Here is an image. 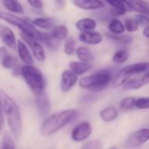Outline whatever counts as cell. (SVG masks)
<instances>
[{"label":"cell","instance_id":"obj_10","mask_svg":"<svg viewBox=\"0 0 149 149\" xmlns=\"http://www.w3.org/2000/svg\"><path fill=\"white\" fill-rule=\"evenodd\" d=\"M73 5L84 11H98L105 7L104 0H72Z\"/></svg>","mask_w":149,"mask_h":149},{"label":"cell","instance_id":"obj_30","mask_svg":"<svg viewBox=\"0 0 149 149\" xmlns=\"http://www.w3.org/2000/svg\"><path fill=\"white\" fill-rule=\"evenodd\" d=\"M135 100L136 98L133 97H124L119 103V108L122 111H128L135 108Z\"/></svg>","mask_w":149,"mask_h":149},{"label":"cell","instance_id":"obj_25","mask_svg":"<svg viewBox=\"0 0 149 149\" xmlns=\"http://www.w3.org/2000/svg\"><path fill=\"white\" fill-rule=\"evenodd\" d=\"M77 41L73 37H68L64 40V46H63V52L66 55L71 56L77 50Z\"/></svg>","mask_w":149,"mask_h":149},{"label":"cell","instance_id":"obj_3","mask_svg":"<svg viewBox=\"0 0 149 149\" xmlns=\"http://www.w3.org/2000/svg\"><path fill=\"white\" fill-rule=\"evenodd\" d=\"M112 79L113 77L110 71L98 70L93 74H89V76H85L80 78L78 85L84 90L98 92L108 87V85L111 84Z\"/></svg>","mask_w":149,"mask_h":149},{"label":"cell","instance_id":"obj_44","mask_svg":"<svg viewBox=\"0 0 149 149\" xmlns=\"http://www.w3.org/2000/svg\"><path fill=\"white\" fill-rule=\"evenodd\" d=\"M142 34L145 38L146 39H149V25L143 27L142 29Z\"/></svg>","mask_w":149,"mask_h":149},{"label":"cell","instance_id":"obj_36","mask_svg":"<svg viewBox=\"0 0 149 149\" xmlns=\"http://www.w3.org/2000/svg\"><path fill=\"white\" fill-rule=\"evenodd\" d=\"M101 146L102 144L99 140H92L84 145L81 149H101Z\"/></svg>","mask_w":149,"mask_h":149},{"label":"cell","instance_id":"obj_39","mask_svg":"<svg viewBox=\"0 0 149 149\" xmlns=\"http://www.w3.org/2000/svg\"><path fill=\"white\" fill-rule=\"evenodd\" d=\"M4 123H5V113H4V111H3L1 101H0V133H1L2 131H3Z\"/></svg>","mask_w":149,"mask_h":149},{"label":"cell","instance_id":"obj_28","mask_svg":"<svg viewBox=\"0 0 149 149\" xmlns=\"http://www.w3.org/2000/svg\"><path fill=\"white\" fill-rule=\"evenodd\" d=\"M105 35L111 39V40L118 43V44H129L132 41V37L131 35H126V34H113L111 33H106Z\"/></svg>","mask_w":149,"mask_h":149},{"label":"cell","instance_id":"obj_5","mask_svg":"<svg viewBox=\"0 0 149 149\" xmlns=\"http://www.w3.org/2000/svg\"><path fill=\"white\" fill-rule=\"evenodd\" d=\"M1 19L5 20L10 25H13L19 28L22 33H25L30 37H33L38 40H40L41 43L44 39V33L40 31L31 20L27 19H24L21 17H19L17 15H14L13 13H1Z\"/></svg>","mask_w":149,"mask_h":149},{"label":"cell","instance_id":"obj_23","mask_svg":"<svg viewBox=\"0 0 149 149\" xmlns=\"http://www.w3.org/2000/svg\"><path fill=\"white\" fill-rule=\"evenodd\" d=\"M50 34L58 41H64L68 37V28L65 25H56L50 32Z\"/></svg>","mask_w":149,"mask_h":149},{"label":"cell","instance_id":"obj_8","mask_svg":"<svg viewBox=\"0 0 149 149\" xmlns=\"http://www.w3.org/2000/svg\"><path fill=\"white\" fill-rule=\"evenodd\" d=\"M79 77L71 69H64L61 74V90L63 93L69 92L79 82Z\"/></svg>","mask_w":149,"mask_h":149},{"label":"cell","instance_id":"obj_4","mask_svg":"<svg viewBox=\"0 0 149 149\" xmlns=\"http://www.w3.org/2000/svg\"><path fill=\"white\" fill-rule=\"evenodd\" d=\"M21 77L25 83L34 95H39L45 92L46 80L44 74L37 67L33 65L24 64L21 68Z\"/></svg>","mask_w":149,"mask_h":149},{"label":"cell","instance_id":"obj_31","mask_svg":"<svg viewBox=\"0 0 149 149\" xmlns=\"http://www.w3.org/2000/svg\"><path fill=\"white\" fill-rule=\"evenodd\" d=\"M13 138V135L7 132H5L2 138L1 149H16L15 142Z\"/></svg>","mask_w":149,"mask_h":149},{"label":"cell","instance_id":"obj_45","mask_svg":"<svg viewBox=\"0 0 149 149\" xmlns=\"http://www.w3.org/2000/svg\"><path fill=\"white\" fill-rule=\"evenodd\" d=\"M0 19H1V13H0Z\"/></svg>","mask_w":149,"mask_h":149},{"label":"cell","instance_id":"obj_19","mask_svg":"<svg viewBox=\"0 0 149 149\" xmlns=\"http://www.w3.org/2000/svg\"><path fill=\"white\" fill-rule=\"evenodd\" d=\"M74 54H76V56L78 59V61L87 62V63H92L95 61V56H94L93 53L86 46L77 47Z\"/></svg>","mask_w":149,"mask_h":149},{"label":"cell","instance_id":"obj_12","mask_svg":"<svg viewBox=\"0 0 149 149\" xmlns=\"http://www.w3.org/2000/svg\"><path fill=\"white\" fill-rule=\"evenodd\" d=\"M17 52L20 61L26 65H33L34 62V57L28 47L27 44L23 40H19L17 43Z\"/></svg>","mask_w":149,"mask_h":149},{"label":"cell","instance_id":"obj_9","mask_svg":"<svg viewBox=\"0 0 149 149\" xmlns=\"http://www.w3.org/2000/svg\"><path fill=\"white\" fill-rule=\"evenodd\" d=\"M0 39L6 47L12 50L17 49L18 40L14 32L10 27L3 24H0Z\"/></svg>","mask_w":149,"mask_h":149},{"label":"cell","instance_id":"obj_27","mask_svg":"<svg viewBox=\"0 0 149 149\" xmlns=\"http://www.w3.org/2000/svg\"><path fill=\"white\" fill-rule=\"evenodd\" d=\"M145 84H143L141 77H134V78H129L126 83L124 84L123 89L125 91H133V90H139L142 88Z\"/></svg>","mask_w":149,"mask_h":149},{"label":"cell","instance_id":"obj_11","mask_svg":"<svg viewBox=\"0 0 149 149\" xmlns=\"http://www.w3.org/2000/svg\"><path fill=\"white\" fill-rule=\"evenodd\" d=\"M91 125L89 122H82L73 129L71 138L74 141H84L91 136Z\"/></svg>","mask_w":149,"mask_h":149},{"label":"cell","instance_id":"obj_33","mask_svg":"<svg viewBox=\"0 0 149 149\" xmlns=\"http://www.w3.org/2000/svg\"><path fill=\"white\" fill-rule=\"evenodd\" d=\"M104 1L108 4L111 7H117V8H123L131 12L128 0H104Z\"/></svg>","mask_w":149,"mask_h":149},{"label":"cell","instance_id":"obj_26","mask_svg":"<svg viewBox=\"0 0 149 149\" xmlns=\"http://www.w3.org/2000/svg\"><path fill=\"white\" fill-rule=\"evenodd\" d=\"M129 59V53L126 49H118L113 54L111 61L114 64H123Z\"/></svg>","mask_w":149,"mask_h":149},{"label":"cell","instance_id":"obj_17","mask_svg":"<svg viewBox=\"0 0 149 149\" xmlns=\"http://www.w3.org/2000/svg\"><path fill=\"white\" fill-rule=\"evenodd\" d=\"M131 12L149 16V2L146 0H128Z\"/></svg>","mask_w":149,"mask_h":149},{"label":"cell","instance_id":"obj_46","mask_svg":"<svg viewBox=\"0 0 149 149\" xmlns=\"http://www.w3.org/2000/svg\"><path fill=\"white\" fill-rule=\"evenodd\" d=\"M111 149H116V148H111Z\"/></svg>","mask_w":149,"mask_h":149},{"label":"cell","instance_id":"obj_37","mask_svg":"<svg viewBox=\"0 0 149 149\" xmlns=\"http://www.w3.org/2000/svg\"><path fill=\"white\" fill-rule=\"evenodd\" d=\"M136 19L138 20V22L139 23L140 26H146L147 25H149V16L145 15V14H139L137 13V15L135 16Z\"/></svg>","mask_w":149,"mask_h":149},{"label":"cell","instance_id":"obj_40","mask_svg":"<svg viewBox=\"0 0 149 149\" xmlns=\"http://www.w3.org/2000/svg\"><path fill=\"white\" fill-rule=\"evenodd\" d=\"M141 80L145 85L149 84V69L146 70L145 73H143L142 77H141Z\"/></svg>","mask_w":149,"mask_h":149},{"label":"cell","instance_id":"obj_32","mask_svg":"<svg viewBox=\"0 0 149 149\" xmlns=\"http://www.w3.org/2000/svg\"><path fill=\"white\" fill-rule=\"evenodd\" d=\"M1 64L2 67L6 69L13 68L18 64V59L14 55L8 54L7 55H6L4 58L1 59Z\"/></svg>","mask_w":149,"mask_h":149},{"label":"cell","instance_id":"obj_24","mask_svg":"<svg viewBox=\"0 0 149 149\" xmlns=\"http://www.w3.org/2000/svg\"><path fill=\"white\" fill-rule=\"evenodd\" d=\"M99 115L104 122H112L118 117V111L113 106H109L103 109Z\"/></svg>","mask_w":149,"mask_h":149},{"label":"cell","instance_id":"obj_18","mask_svg":"<svg viewBox=\"0 0 149 149\" xmlns=\"http://www.w3.org/2000/svg\"><path fill=\"white\" fill-rule=\"evenodd\" d=\"M97 26V21L93 18H83L76 22V28L80 33L94 31Z\"/></svg>","mask_w":149,"mask_h":149},{"label":"cell","instance_id":"obj_42","mask_svg":"<svg viewBox=\"0 0 149 149\" xmlns=\"http://www.w3.org/2000/svg\"><path fill=\"white\" fill-rule=\"evenodd\" d=\"M54 4H55V6L58 9H62L65 6V1H64V0H54Z\"/></svg>","mask_w":149,"mask_h":149},{"label":"cell","instance_id":"obj_7","mask_svg":"<svg viewBox=\"0 0 149 149\" xmlns=\"http://www.w3.org/2000/svg\"><path fill=\"white\" fill-rule=\"evenodd\" d=\"M21 39L27 44L28 47L30 48L34 59L39 62H44L46 60V52L41 45V42L33 37H30L25 33H20Z\"/></svg>","mask_w":149,"mask_h":149},{"label":"cell","instance_id":"obj_15","mask_svg":"<svg viewBox=\"0 0 149 149\" xmlns=\"http://www.w3.org/2000/svg\"><path fill=\"white\" fill-rule=\"evenodd\" d=\"M148 69H149V62L148 61L136 62L133 64L127 65L121 68V70L129 77H132V76H135V74L145 73Z\"/></svg>","mask_w":149,"mask_h":149},{"label":"cell","instance_id":"obj_1","mask_svg":"<svg viewBox=\"0 0 149 149\" xmlns=\"http://www.w3.org/2000/svg\"><path fill=\"white\" fill-rule=\"evenodd\" d=\"M0 101L11 134L14 139H19L21 137L23 129L20 110L14 99L2 90H0Z\"/></svg>","mask_w":149,"mask_h":149},{"label":"cell","instance_id":"obj_21","mask_svg":"<svg viewBox=\"0 0 149 149\" xmlns=\"http://www.w3.org/2000/svg\"><path fill=\"white\" fill-rule=\"evenodd\" d=\"M108 32L113 34H123L125 32V24L118 18H112L109 20L107 25Z\"/></svg>","mask_w":149,"mask_h":149},{"label":"cell","instance_id":"obj_34","mask_svg":"<svg viewBox=\"0 0 149 149\" xmlns=\"http://www.w3.org/2000/svg\"><path fill=\"white\" fill-rule=\"evenodd\" d=\"M135 108L139 109V110L149 109V97H142L136 98Z\"/></svg>","mask_w":149,"mask_h":149},{"label":"cell","instance_id":"obj_29","mask_svg":"<svg viewBox=\"0 0 149 149\" xmlns=\"http://www.w3.org/2000/svg\"><path fill=\"white\" fill-rule=\"evenodd\" d=\"M125 24V31L129 33H135L139 30V23L138 22V20L136 19V18H126L124 21Z\"/></svg>","mask_w":149,"mask_h":149},{"label":"cell","instance_id":"obj_38","mask_svg":"<svg viewBox=\"0 0 149 149\" xmlns=\"http://www.w3.org/2000/svg\"><path fill=\"white\" fill-rule=\"evenodd\" d=\"M28 4L35 10H42L43 9V1L42 0H27Z\"/></svg>","mask_w":149,"mask_h":149},{"label":"cell","instance_id":"obj_6","mask_svg":"<svg viewBox=\"0 0 149 149\" xmlns=\"http://www.w3.org/2000/svg\"><path fill=\"white\" fill-rule=\"evenodd\" d=\"M149 140V129L148 128H141L137 130L136 132L131 133L126 139L124 147L125 149H132L141 146Z\"/></svg>","mask_w":149,"mask_h":149},{"label":"cell","instance_id":"obj_14","mask_svg":"<svg viewBox=\"0 0 149 149\" xmlns=\"http://www.w3.org/2000/svg\"><path fill=\"white\" fill-rule=\"evenodd\" d=\"M78 39L81 42L90 46H97L101 44L103 41L102 34L98 32H96L95 30L80 33Z\"/></svg>","mask_w":149,"mask_h":149},{"label":"cell","instance_id":"obj_22","mask_svg":"<svg viewBox=\"0 0 149 149\" xmlns=\"http://www.w3.org/2000/svg\"><path fill=\"white\" fill-rule=\"evenodd\" d=\"M3 5L6 8V10L13 14H24L25 11L23 6L18 0H3Z\"/></svg>","mask_w":149,"mask_h":149},{"label":"cell","instance_id":"obj_13","mask_svg":"<svg viewBox=\"0 0 149 149\" xmlns=\"http://www.w3.org/2000/svg\"><path fill=\"white\" fill-rule=\"evenodd\" d=\"M35 106L39 114L41 117H46L51 111V103L47 95L43 92L39 95H35Z\"/></svg>","mask_w":149,"mask_h":149},{"label":"cell","instance_id":"obj_20","mask_svg":"<svg viewBox=\"0 0 149 149\" xmlns=\"http://www.w3.org/2000/svg\"><path fill=\"white\" fill-rule=\"evenodd\" d=\"M32 22L37 28L43 30H52L56 26V19L52 17H38Z\"/></svg>","mask_w":149,"mask_h":149},{"label":"cell","instance_id":"obj_41","mask_svg":"<svg viewBox=\"0 0 149 149\" xmlns=\"http://www.w3.org/2000/svg\"><path fill=\"white\" fill-rule=\"evenodd\" d=\"M21 68H22V66L17 64V65L13 68V76H15V77L21 76Z\"/></svg>","mask_w":149,"mask_h":149},{"label":"cell","instance_id":"obj_43","mask_svg":"<svg viewBox=\"0 0 149 149\" xmlns=\"http://www.w3.org/2000/svg\"><path fill=\"white\" fill-rule=\"evenodd\" d=\"M8 54H9V52H8V50H7V48L6 47H0V59L4 58Z\"/></svg>","mask_w":149,"mask_h":149},{"label":"cell","instance_id":"obj_35","mask_svg":"<svg viewBox=\"0 0 149 149\" xmlns=\"http://www.w3.org/2000/svg\"><path fill=\"white\" fill-rule=\"evenodd\" d=\"M109 13L111 14V17L114 18H118V17H121L124 16L125 14H126L128 13L127 10L123 9V8H117V7H111L109 10Z\"/></svg>","mask_w":149,"mask_h":149},{"label":"cell","instance_id":"obj_2","mask_svg":"<svg viewBox=\"0 0 149 149\" xmlns=\"http://www.w3.org/2000/svg\"><path fill=\"white\" fill-rule=\"evenodd\" d=\"M77 114V112L74 109H68L47 117L41 125V134L44 136H50L55 133L71 122L76 118Z\"/></svg>","mask_w":149,"mask_h":149},{"label":"cell","instance_id":"obj_16","mask_svg":"<svg viewBox=\"0 0 149 149\" xmlns=\"http://www.w3.org/2000/svg\"><path fill=\"white\" fill-rule=\"evenodd\" d=\"M68 68L78 77H84L91 69L92 63H87L81 61H72L68 63Z\"/></svg>","mask_w":149,"mask_h":149}]
</instances>
